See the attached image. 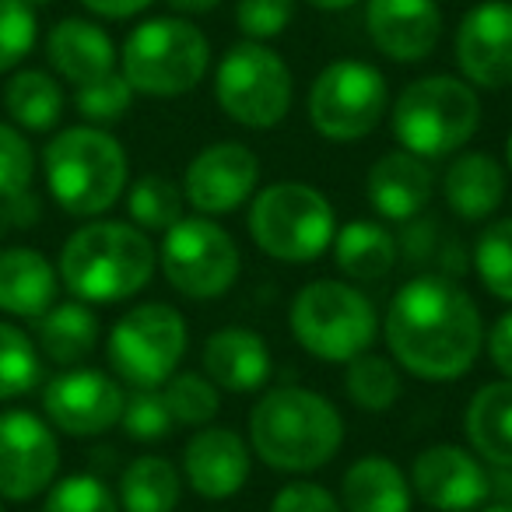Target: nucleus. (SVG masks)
<instances>
[{
	"label": "nucleus",
	"instance_id": "1",
	"mask_svg": "<svg viewBox=\"0 0 512 512\" xmlns=\"http://www.w3.org/2000/svg\"><path fill=\"white\" fill-rule=\"evenodd\" d=\"M383 334L393 362L425 383L467 376L484 348L481 309L446 274H421L397 288Z\"/></svg>",
	"mask_w": 512,
	"mask_h": 512
},
{
	"label": "nucleus",
	"instance_id": "2",
	"mask_svg": "<svg viewBox=\"0 0 512 512\" xmlns=\"http://www.w3.org/2000/svg\"><path fill=\"white\" fill-rule=\"evenodd\" d=\"M341 442V411L306 386H274L249 411V446L281 474H313L327 467Z\"/></svg>",
	"mask_w": 512,
	"mask_h": 512
},
{
	"label": "nucleus",
	"instance_id": "3",
	"mask_svg": "<svg viewBox=\"0 0 512 512\" xmlns=\"http://www.w3.org/2000/svg\"><path fill=\"white\" fill-rule=\"evenodd\" d=\"M158 253L130 221H88L60 249V278L81 302L113 306L155 278Z\"/></svg>",
	"mask_w": 512,
	"mask_h": 512
},
{
	"label": "nucleus",
	"instance_id": "4",
	"mask_svg": "<svg viewBox=\"0 0 512 512\" xmlns=\"http://www.w3.org/2000/svg\"><path fill=\"white\" fill-rule=\"evenodd\" d=\"M43 172L53 200L74 218H99L127 193L130 162L102 127H67L46 144Z\"/></svg>",
	"mask_w": 512,
	"mask_h": 512
},
{
	"label": "nucleus",
	"instance_id": "5",
	"mask_svg": "<svg viewBox=\"0 0 512 512\" xmlns=\"http://www.w3.org/2000/svg\"><path fill=\"white\" fill-rule=\"evenodd\" d=\"M481 123V99L460 78L432 74L418 78L397 95L390 127L400 148L418 158H446L460 151Z\"/></svg>",
	"mask_w": 512,
	"mask_h": 512
},
{
	"label": "nucleus",
	"instance_id": "6",
	"mask_svg": "<svg viewBox=\"0 0 512 512\" xmlns=\"http://www.w3.org/2000/svg\"><path fill=\"white\" fill-rule=\"evenodd\" d=\"M292 334L320 362L348 365L365 355L379 334V316L369 295L348 281L320 278L309 281L292 302Z\"/></svg>",
	"mask_w": 512,
	"mask_h": 512
},
{
	"label": "nucleus",
	"instance_id": "7",
	"mask_svg": "<svg viewBox=\"0 0 512 512\" xmlns=\"http://www.w3.org/2000/svg\"><path fill=\"white\" fill-rule=\"evenodd\" d=\"M249 235L271 260L309 264L337 235L334 204L309 183H271L249 204Z\"/></svg>",
	"mask_w": 512,
	"mask_h": 512
},
{
	"label": "nucleus",
	"instance_id": "8",
	"mask_svg": "<svg viewBox=\"0 0 512 512\" xmlns=\"http://www.w3.org/2000/svg\"><path fill=\"white\" fill-rule=\"evenodd\" d=\"M211 43L186 18H151L123 43V78L137 95L176 99L204 81Z\"/></svg>",
	"mask_w": 512,
	"mask_h": 512
},
{
	"label": "nucleus",
	"instance_id": "9",
	"mask_svg": "<svg viewBox=\"0 0 512 512\" xmlns=\"http://www.w3.org/2000/svg\"><path fill=\"white\" fill-rule=\"evenodd\" d=\"M214 95L228 120L249 130H271L292 109V71L264 43H235L214 74Z\"/></svg>",
	"mask_w": 512,
	"mask_h": 512
},
{
	"label": "nucleus",
	"instance_id": "10",
	"mask_svg": "<svg viewBox=\"0 0 512 512\" xmlns=\"http://www.w3.org/2000/svg\"><path fill=\"white\" fill-rule=\"evenodd\" d=\"M186 320L165 302H144L109 330V365L134 390H158L186 355Z\"/></svg>",
	"mask_w": 512,
	"mask_h": 512
},
{
	"label": "nucleus",
	"instance_id": "11",
	"mask_svg": "<svg viewBox=\"0 0 512 512\" xmlns=\"http://www.w3.org/2000/svg\"><path fill=\"white\" fill-rule=\"evenodd\" d=\"M390 88L386 78L365 60H334L316 74L309 88V123L327 141H362L379 127Z\"/></svg>",
	"mask_w": 512,
	"mask_h": 512
},
{
	"label": "nucleus",
	"instance_id": "12",
	"mask_svg": "<svg viewBox=\"0 0 512 512\" xmlns=\"http://www.w3.org/2000/svg\"><path fill=\"white\" fill-rule=\"evenodd\" d=\"M165 278L186 299H221L239 281L242 256L235 239L211 218H179L158 253Z\"/></svg>",
	"mask_w": 512,
	"mask_h": 512
},
{
	"label": "nucleus",
	"instance_id": "13",
	"mask_svg": "<svg viewBox=\"0 0 512 512\" xmlns=\"http://www.w3.org/2000/svg\"><path fill=\"white\" fill-rule=\"evenodd\" d=\"M60 470L53 428L32 411L0 414V498L29 502L43 495Z\"/></svg>",
	"mask_w": 512,
	"mask_h": 512
},
{
	"label": "nucleus",
	"instance_id": "14",
	"mask_svg": "<svg viewBox=\"0 0 512 512\" xmlns=\"http://www.w3.org/2000/svg\"><path fill=\"white\" fill-rule=\"evenodd\" d=\"M260 183V162L239 141L207 144L183 176V197L204 218H221L246 204Z\"/></svg>",
	"mask_w": 512,
	"mask_h": 512
},
{
	"label": "nucleus",
	"instance_id": "15",
	"mask_svg": "<svg viewBox=\"0 0 512 512\" xmlns=\"http://www.w3.org/2000/svg\"><path fill=\"white\" fill-rule=\"evenodd\" d=\"M123 400L127 397L120 383L99 369H67L53 376L43 390L46 418L74 439L102 435L120 425Z\"/></svg>",
	"mask_w": 512,
	"mask_h": 512
},
{
	"label": "nucleus",
	"instance_id": "16",
	"mask_svg": "<svg viewBox=\"0 0 512 512\" xmlns=\"http://www.w3.org/2000/svg\"><path fill=\"white\" fill-rule=\"evenodd\" d=\"M411 488L421 502L439 512H474L491 498L481 456L449 442L428 446L414 456Z\"/></svg>",
	"mask_w": 512,
	"mask_h": 512
},
{
	"label": "nucleus",
	"instance_id": "17",
	"mask_svg": "<svg viewBox=\"0 0 512 512\" xmlns=\"http://www.w3.org/2000/svg\"><path fill=\"white\" fill-rule=\"evenodd\" d=\"M456 64L477 88L512 85V4L484 0L463 15L456 32Z\"/></svg>",
	"mask_w": 512,
	"mask_h": 512
},
{
	"label": "nucleus",
	"instance_id": "18",
	"mask_svg": "<svg viewBox=\"0 0 512 512\" xmlns=\"http://www.w3.org/2000/svg\"><path fill=\"white\" fill-rule=\"evenodd\" d=\"M365 29L376 50L397 64H418L439 46V0H365Z\"/></svg>",
	"mask_w": 512,
	"mask_h": 512
},
{
	"label": "nucleus",
	"instance_id": "19",
	"mask_svg": "<svg viewBox=\"0 0 512 512\" xmlns=\"http://www.w3.org/2000/svg\"><path fill=\"white\" fill-rule=\"evenodd\" d=\"M249 467H253V453L246 439L225 425H200V432L183 449L186 484L207 502H225L239 495L242 484L249 481Z\"/></svg>",
	"mask_w": 512,
	"mask_h": 512
},
{
	"label": "nucleus",
	"instance_id": "20",
	"mask_svg": "<svg viewBox=\"0 0 512 512\" xmlns=\"http://www.w3.org/2000/svg\"><path fill=\"white\" fill-rule=\"evenodd\" d=\"M204 369L218 390L253 393L271 379L274 358L267 341L249 327H221L204 344Z\"/></svg>",
	"mask_w": 512,
	"mask_h": 512
},
{
	"label": "nucleus",
	"instance_id": "21",
	"mask_svg": "<svg viewBox=\"0 0 512 512\" xmlns=\"http://www.w3.org/2000/svg\"><path fill=\"white\" fill-rule=\"evenodd\" d=\"M435 190L432 169L425 158L411 155V151H386L376 158L369 169V183H365V197L376 207V214L390 221H414L428 207Z\"/></svg>",
	"mask_w": 512,
	"mask_h": 512
},
{
	"label": "nucleus",
	"instance_id": "22",
	"mask_svg": "<svg viewBox=\"0 0 512 512\" xmlns=\"http://www.w3.org/2000/svg\"><path fill=\"white\" fill-rule=\"evenodd\" d=\"M57 302V271L39 249H0V309L22 320H39Z\"/></svg>",
	"mask_w": 512,
	"mask_h": 512
},
{
	"label": "nucleus",
	"instance_id": "23",
	"mask_svg": "<svg viewBox=\"0 0 512 512\" xmlns=\"http://www.w3.org/2000/svg\"><path fill=\"white\" fill-rule=\"evenodd\" d=\"M46 57L53 71L74 88L116 71V46L109 32L85 18H64L46 39Z\"/></svg>",
	"mask_w": 512,
	"mask_h": 512
},
{
	"label": "nucleus",
	"instance_id": "24",
	"mask_svg": "<svg viewBox=\"0 0 512 512\" xmlns=\"http://www.w3.org/2000/svg\"><path fill=\"white\" fill-rule=\"evenodd\" d=\"M505 169L488 151H467L453 158L442 179V193L456 218L463 221H484L502 207L505 200Z\"/></svg>",
	"mask_w": 512,
	"mask_h": 512
},
{
	"label": "nucleus",
	"instance_id": "25",
	"mask_svg": "<svg viewBox=\"0 0 512 512\" xmlns=\"http://www.w3.org/2000/svg\"><path fill=\"white\" fill-rule=\"evenodd\" d=\"M411 498V481L383 453L355 460L341 484L344 512H411Z\"/></svg>",
	"mask_w": 512,
	"mask_h": 512
},
{
	"label": "nucleus",
	"instance_id": "26",
	"mask_svg": "<svg viewBox=\"0 0 512 512\" xmlns=\"http://www.w3.org/2000/svg\"><path fill=\"white\" fill-rule=\"evenodd\" d=\"M463 428L481 460L488 467H512V379L484 383L470 397Z\"/></svg>",
	"mask_w": 512,
	"mask_h": 512
},
{
	"label": "nucleus",
	"instance_id": "27",
	"mask_svg": "<svg viewBox=\"0 0 512 512\" xmlns=\"http://www.w3.org/2000/svg\"><path fill=\"white\" fill-rule=\"evenodd\" d=\"M330 246H334L337 271L348 281H362V285L383 281L397 267V253H400L390 228H383L379 221L369 218H355L344 228H337Z\"/></svg>",
	"mask_w": 512,
	"mask_h": 512
},
{
	"label": "nucleus",
	"instance_id": "28",
	"mask_svg": "<svg viewBox=\"0 0 512 512\" xmlns=\"http://www.w3.org/2000/svg\"><path fill=\"white\" fill-rule=\"evenodd\" d=\"M39 348L50 362L57 365H78L88 358L99 344V320L88 309V302H64L39 316Z\"/></svg>",
	"mask_w": 512,
	"mask_h": 512
},
{
	"label": "nucleus",
	"instance_id": "29",
	"mask_svg": "<svg viewBox=\"0 0 512 512\" xmlns=\"http://www.w3.org/2000/svg\"><path fill=\"white\" fill-rule=\"evenodd\" d=\"M4 106L22 130L46 134L64 116V88L46 71H18L4 88Z\"/></svg>",
	"mask_w": 512,
	"mask_h": 512
},
{
	"label": "nucleus",
	"instance_id": "30",
	"mask_svg": "<svg viewBox=\"0 0 512 512\" xmlns=\"http://www.w3.org/2000/svg\"><path fill=\"white\" fill-rule=\"evenodd\" d=\"M179 505V470L165 456H137L120 477L123 512H172Z\"/></svg>",
	"mask_w": 512,
	"mask_h": 512
},
{
	"label": "nucleus",
	"instance_id": "31",
	"mask_svg": "<svg viewBox=\"0 0 512 512\" xmlns=\"http://www.w3.org/2000/svg\"><path fill=\"white\" fill-rule=\"evenodd\" d=\"M344 393L358 411L386 414L400 397V372L390 358L383 355H358L348 362V376H344Z\"/></svg>",
	"mask_w": 512,
	"mask_h": 512
},
{
	"label": "nucleus",
	"instance_id": "32",
	"mask_svg": "<svg viewBox=\"0 0 512 512\" xmlns=\"http://www.w3.org/2000/svg\"><path fill=\"white\" fill-rule=\"evenodd\" d=\"M183 190L162 172H148L127 190V211L141 232H169L183 218Z\"/></svg>",
	"mask_w": 512,
	"mask_h": 512
},
{
	"label": "nucleus",
	"instance_id": "33",
	"mask_svg": "<svg viewBox=\"0 0 512 512\" xmlns=\"http://www.w3.org/2000/svg\"><path fill=\"white\" fill-rule=\"evenodd\" d=\"M43 379V358L25 330L0 320V400L25 397Z\"/></svg>",
	"mask_w": 512,
	"mask_h": 512
},
{
	"label": "nucleus",
	"instance_id": "34",
	"mask_svg": "<svg viewBox=\"0 0 512 512\" xmlns=\"http://www.w3.org/2000/svg\"><path fill=\"white\" fill-rule=\"evenodd\" d=\"M474 271L495 299L512 302V218L491 221L474 242Z\"/></svg>",
	"mask_w": 512,
	"mask_h": 512
},
{
	"label": "nucleus",
	"instance_id": "35",
	"mask_svg": "<svg viewBox=\"0 0 512 512\" xmlns=\"http://www.w3.org/2000/svg\"><path fill=\"white\" fill-rule=\"evenodd\" d=\"M162 397L179 425L200 428L207 421H214V414L221 411L218 386L207 376H200V372H172L162 383Z\"/></svg>",
	"mask_w": 512,
	"mask_h": 512
},
{
	"label": "nucleus",
	"instance_id": "36",
	"mask_svg": "<svg viewBox=\"0 0 512 512\" xmlns=\"http://www.w3.org/2000/svg\"><path fill=\"white\" fill-rule=\"evenodd\" d=\"M134 95L137 92L130 88V81L120 71H109L102 78L88 81V85H78L74 106H78V113L92 127H99V123H116L120 116H127L130 106H134Z\"/></svg>",
	"mask_w": 512,
	"mask_h": 512
},
{
	"label": "nucleus",
	"instance_id": "37",
	"mask_svg": "<svg viewBox=\"0 0 512 512\" xmlns=\"http://www.w3.org/2000/svg\"><path fill=\"white\" fill-rule=\"evenodd\" d=\"M120 425L134 442H162V439H169L176 418H172L169 404H165L162 386H158V390H134V393H130V397L123 400Z\"/></svg>",
	"mask_w": 512,
	"mask_h": 512
},
{
	"label": "nucleus",
	"instance_id": "38",
	"mask_svg": "<svg viewBox=\"0 0 512 512\" xmlns=\"http://www.w3.org/2000/svg\"><path fill=\"white\" fill-rule=\"evenodd\" d=\"M43 512H123V509H120V498L109 491V484L102 477L71 474L50 488Z\"/></svg>",
	"mask_w": 512,
	"mask_h": 512
},
{
	"label": "nucleus",
	"instance_id": "39",
	"mask_svg": "<svg viewBox=\"0 0 512 512\" xmlns=\"http://www.w3.org/2000/svg\"><path fill=\"white\" fill-rule=\"evenodd\" d=\"M36 11L25 0H0V74L18 67L36 46Z\"/></svg>",
	"mask_w": 512,
	"mask_h": 512
},
{
	"label": "nucleus",
	"instance_id": "40",
	"mask_svg": "<svg viewBox=\"0 0 512 512\" xmlns=\"http://www.w3.org/2000/svg\"><path fill=\"white\" fill-rule=\"evenodd\" d=\"M36 155L25 134L11 123H0V200L22 197L32 190Z\"/></svg>",
	"mask_w": 512,
	"mask_h": 512
},
{
	"label": "nucleus",
	"instance_id": "41",
	"mask_svg": "<svg viewBox=\"0 0 512 512\" xmlns=\"http://www.w3.org/2000/svg\"><path fill=\"white\" fill-rule=\"evenodd\" d=\"M295 18V0H239L235 4V25L253 43L281 36Z\"/></svg>",
	"mask_w": 512,
	"mask_h": 512
},
{
	"label": "nucleus",
	"instance_id": "42",
	"mask_svg": "<svg viewBox=\"0 0 512 512\" xmlns=\"http://www.w3.org/2000/svg\"><path fill=\"white\" fill-rule=\"evenodd\" d=\"M271 512H344L341 498L330 495L323 484L292 481L274 495Z\"/></svg>",
	"mask_w": 512,
	"mask_h": 512
},
{
	"label": "nucleus",
	"instance_id": "43",
	"mask_svg": "<svg viewBox=\"0 0 512 512\" xmlns=\"http://www.w3.org/2000/svg\"><path fill=\"white\" fill-rule=\"evenodd\" d=\"M488 358L505 379H512V313L498 316L488 330Z\"/></svg>",
	"mask_w": 512,
	"mask_h": 512
},
{
	"label": "nucleus",
	"instance_id": "44",
	"mask_svg": "<svg viewBox=\"0 0 512 512\" xmlns=\"http://www.w3.org/2000/svg\"><path fill=\"white\" fill-rule=\"evenodd\" d=\"M81 4L99 18H134L144 8H151V0H81Z\"/></svg>",
	"mask_w": 512,
	"mask_h": 512
},
{
	"label": "nucleus",
	"instance_id": "45",
	"mask_svg": "<svg viewBox=\"0 0 512 512\" xmlns=\"http://www.w3.org/2000/svg\"><path fill=\"white\" fill-rule=\"evenodd\" d=\"M488 488L495 498L512 502V467H491L488 470Z\"/></svg>",
	"mask_w": 512,
	"mask_h": 512
},
{
	"label": "nucleus",
	"instance_id": "46",
	"mask_svg": "<svg viewBox=\"0 0 512 512\" xmlns=\"http://www.w3.org/2000/svg\"><path fill=\"white\" fill-rule=\"evenodd\" d=\"M221 0H169V8L179 15H207V11L218 8Z\"/></svg>",
	"mask_w": 512,
	"mask_h": 512
},
{
	"label": "nucleus",
	"instance_id": "47",
	"mask_svg": "<svg viewBox=\"0 0 512 512\" xmlns=\"http://www.w3.org/2000/svg\"><path fill=\"white\" fill-rule=\"evenodd\" d=\"M306 4L320 11H344V8H351V4H358V0H306Z\"/></svg>",
	"mask_w": 512,
	"mask_h": 512
},
{
	"label": "nucleus",
	"instance_id": "48",
	"mask_svg": "<svg viewBox=\"0 0 512 512\" xmlns=\"http://www.w3.org/2000/svg\"><path fill=\"white\" fill-rule=\"evenodd\" d=\"M15 228V218H11V207H8V200H0V242H4V235Z\"/></svg>",
	"mask_w": 512,
	"mask_h": 512
},
{
	"label": "nucleus",
	"instance_id": "49",
	"mask_svg": "<svg viewBox=\"0 0 512 512\" xmlns=\"http://www.w3.org/2000/svg\"><path fill=\"white\" fill-rule=\"evenodd\" d=\"M481 512H512V502H498V505H488V509Z\"/></svg>",
	"mask_w": 512,
	"mask_h": 512
},
{
	"label": "nucleus",
	"instance_id": "50",
	"mask_svg": "<svg viewBox=\"0 0 512 512\" xmlns=\"http://www.w3.org/2000/svg\"><path fill=\"white\" fill-rule=\"evenodd\" d=\"M505 158H509V169H512V134H509V141H505Z\"/></svg>",
	"mask_w": 512,
	"mask_h": 512
},
{
	"label": "nucleus",
	"instance_id": "51",
	"mask_svg": "<svg viewBox=\"0 0 512 512\" xmlns=\"http://www.w3.org/2000/svg\"><path fill=\"white\" fill-rule=\"evenodd\" d=\"M25 4H50V0H25Z\"/></svg>",
	"mask_w": 512,
	"mask_h": 512
},
{
	"label": "nucleus",
	"instance_id": "52",
	"mask_svg": "<svg viewBox=\"0 0 512 512\" xmlns=\"http://www.w3.org/2000/svg\"><path fill=\"white\" fill-rule=\"evenodd\" d=\"M0 512H4V505H0Z\"/></svg>",
	"mask_w": 512,
	"mask_h": 512
}]
</instances>
